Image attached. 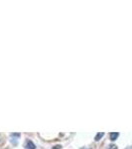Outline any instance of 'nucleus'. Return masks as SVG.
<instances>
[{
	"label": "nucleus",
	"instance_id": "nucleus-1",
	"mask_svg": "<svg viewBox=\"0 0 132 149\" xmlns=\"http://www.w3.org/2000/svg\"><path fill=\"white\" fill-rule=\"evenodd\" d=\"M25 148L26 149H35L36 145L31 140H27V141H26V143H25Z\"/></svg>",
	"mask_w": 132,
	"mask_h": 149
},
{
	"label": "nucleus",
	"instance_id": "nucleus-2",
	"mask_svg": "<svg viewBox=\"0 0 132 149\" xmlns=\"http://www.w3.org/2000/svg\"><path fill=\"white\" fill-rule=\"evenodd\" d=\"M118 135H119L118 132H111V133H110V140L111 141L116 140V138L118 137Z\"/></svg>",
	"mask_w": 132,
	"mask_h": 149
},
{
	"label": "nucleus",
	"instance_id": "nucleus-3",
	"mask_svg": "<svg viewBox=\"0 0 132 149\" xmlns=\"http://www.w3.org/2000/svg\"><path fill=\"white\" fill-rule=\"evenodd\" d=\"M104 132H98V133L97 134V136H95V141H99L100 139L104 137Z\"/></svg>",
	"mask_w": 132,
	"mask_h": 149
},
{
	"label": "nucleus",
	"instance_id": "nucleus-4",
	"mask_svg": "<svg viewBox=\"0 0 132 149\" xmlns=\"http://www.w3.org/2000/svg\"><path fill=\"white\" fill-rule=\"evenodd\" d=\"M107 149H117V147H116V145H114V144H111V145L108 146Z\"/></svg>",
	"mask_w": 132,
	"mask_h": 149
},
{
	"label": "nucleus",
	"instance_id": "nucleus-5",
	"mask_svg": "<svg viewBox=\"0 0 132 149\" xmlns=\"http://www.w3.org/2000/svg\"><path fill=\"white\" fill-rule=\"evenodd\" d=\"M11 136L13 137V136H16V137H19L20 136V134L19 133H11Z\"/></svg>",
	"mask_w": 132,
	"mask_h": 149
},
{
	"label": "nucleus",
	"instance_id": "nucleus-6",
	"mask_svg": "<svg viewBox=\"0 0 132 149\" xmlns=\"http://www.w3.org/2000/svg\"><path fill=\"white\" fill-rule=\"evenodd\" d=\"M62 148V146L61 145H56V146H54L52 149H61Z\"/></svg>",
	"mask_w": 132,
	"mask_h": 149
}]
</instances>
